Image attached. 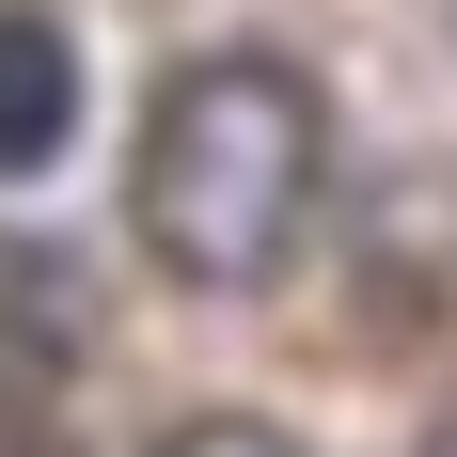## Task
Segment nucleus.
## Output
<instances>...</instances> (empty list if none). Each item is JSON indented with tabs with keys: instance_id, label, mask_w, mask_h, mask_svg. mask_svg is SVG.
Masks as SVG:
<instances>
[{
	"instance_id": "nucleus-3",
	"label": "nucleus",
	"mask_w": 457,
	"mask_h": 457,
	"mask_svg": "<svg viewBox=\"0 0 457 457\" xmlns=\"http://www.w3.org/2000/svg\"><path fill=\"white\" fill-rule=\"evenodd\" d=\"M158 457H300V442H284L269 411H189V426H174Z\"/></svg>"
},
{
	"instance_id": "nucleus-2",
	"label": "nucleus",
	"mask_w": 457,
	"mask_h": 457,
	"mask_svg": "<svg viewBox=\"0 0 457 457\" xmlns=\"http://www.w3.org/2000/svg\"><path fill=\"white\" fill-rule=\"evenodd\" d=\"M79 127V47L47 16H0V174H47Z\"/></svg>"
},
{
	"instance_id": "nucleus-4",
	"label": "nucleus",
	"mask_w": 457,
	"mask_h": 457,
	"mask_svg": "<svg viewBox=\"0 0 457 457\" xmlns=\"http://www.w3.org/2000/svg\"><path fill=\"white\" fill-rule=\"evenodd\" d=\"M0 457H79V426H63V411H32V395L0 378Z\"/></svg>"
},
{
	"instance_id": "nucleus-1",
	"label": "nucleus",
	"mask_w": 457,
	"mask_h": 457,
	"mask_svg": "<svg viewBox=\"0 0 457 457\" xmlns=\"http://www.w3.org/2000/svg\"><path fill=\"white\" fill-rule=\"evenodd\" d=\"M331 189V95L284 63V47H205L142 95V142H127V221L142 253L205 300H253V284L300 253Z\"/></svg>"
},
{
	"instance_id": "nucleus-5",
	"label": "nucleus",
	"mask_w": 457,
	"mask_h": 457,
	"mask_svg": "<svg viewBox=\"0 0 457 457\" xmlns=\"http://www.w3.org/2000/svg\"><path fill=\"white\" fill-rule=\"evenodd\" d=\"M426 457H457V411H442V426H426Z\"/></svg>"
}]
</instances>
